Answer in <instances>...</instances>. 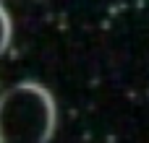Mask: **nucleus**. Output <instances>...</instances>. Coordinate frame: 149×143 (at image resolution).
Wrapping results in <instances>:
<instances>
[{"label":"nucleus","mask_w":149,"mask_h":143,"mask_svg":"<svg viewBox=\"0 0 149 143\" xmlns=\"http://www.w3.org/2000/svg\"><path fill=\"white\" fill-rule=\"evenodd\" d=\"M55 125V99L42 83L24 81L0 96V143H45Z\"/></svg>","instance_id":"obj_1"},{"label":"nucleus","mask_w":149,"mask_h":143,"mask_svg":"<svg viewBox=\"0 0 149 143\" xmlns=\"http://www.w3.org/2000/svg\"><path fill=\"white\" fill-rule=\"evenodd\" d=\"M10 34H13V26H10V16H8V10L0 5V57L5 55L8 44H10Z\"/></svg>","instance_id":"obj_2"}]
</instances>
